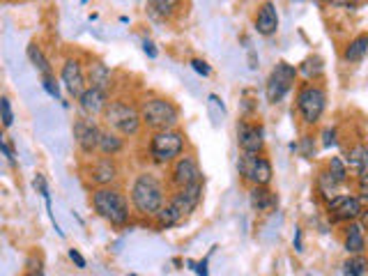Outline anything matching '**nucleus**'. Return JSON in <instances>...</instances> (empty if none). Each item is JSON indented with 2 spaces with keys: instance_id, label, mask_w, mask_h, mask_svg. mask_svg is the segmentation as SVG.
<instances>
[{
  "instance_id": "9d476101",
  "label": "nucleus",
  "mask_w": 368,
  "mask_h": 276,
  "mask_svg": "<svg viewBox=\"0 0 368 276\" xmlns=\"http://www.w3.org/2000/svg\"><path fill=\"white\" fill-rule=\"evenodd\" d=\"M71 131H74V141L78 152L83 157L92 159L97 152H100V138H102V127L97 124L95 117L90 115H78L74 124H71Z\"/></svg>"
},
{
  "instance_id": "ea45409f",
  "label": "nucleus",
  "mask_w": 368,
  "mask_h": 276,
  "mask_svg": "<svg viewBox=\"0 0 368 276\" xmlns=\"http://www.w3.org/2000/svg\"><path fill=\"white\" fill-rule=\"evenodd\" d=\"M359 223H361V226H364V230L368 233V209H364V212H361V216H359Z\"/></svg>"
},
{
  "instance_id": "58836bf2",
  "label": "nucleus",
  "mask_w": 368,
  "mask_h": 276,
  "mask_svg": "<svg viewBox=\"0 0 368 276\" xmlns=\"http://www.w3.org/2000/svg\"><path fill=\"white\" fill-rule=\"evenodd\" d=\"M359 198L361 203H368V180H359Z\"/></svg>"
},
{
  "instance_id": "7ed1b4c3",
  "label": "nucleus",
  "mask_w": 368,
  "mask_h": 276,
  "mask_svg": "<svg viewBox=\"0 0 368 276\" xmlns=\"http://www.w3.org/2000/svg\"><path fill=\"white\" fill-rule=\"evenodd\" d=\"M92 209L95 214L104 219L106 223H111L113 228H122L127 226L131 219L129 212V198L122 189L117 187H100V189H92L90 196Z\"/></svg>"
},
{
  "instance_id": "b1692460",
  "label": "nucleus",
  "mask_w": 368,
  "mask_h": 276,
  "mask_svg": "<svg viewBox=\"0 0 368 276\" xmlns=\"http://www.w3.org/2000/svg\"><path fill=\"white\" fill-rule=\"evenodd\" d=\"M366 56H368V32H361V35L347 42V46L343 49V60L354 65V62L364 60Z\"/></svg>"
},
{
  "instance_id": "c85d7f7f",
  "label": "nucleus",
  "mask_w": 368,
  "mask_h": 276,
  "mask_svg": "<svg viewBox=\"0 0 368 276\" xmlns=\"http://www.w3.org/2000/svg\"><path fill=\"white\" fill-rule=\"evenodd\" d=\"M327 170H330L332 177L341 184V187H343V184L347 182V175H350L345 159H341V157H332V161H330V166H327Z\"/></svg>"
},
{
  "instance_id": "c9c22d12",
  "label": "nucleus",
  "mask_w": 368,
  "mask_h": 276,
  "mask_svg": "<svg viewBox=\"0 0 368 276\" xmlns=\"http://www.w3.org/2000/svg\"><path fill=\"white\" fill-rule=\"evenodd\" d=\"M69 260L74 262L78 269H85V267H88V262H85L83 255L78 253V249H69Z\"/></svg>"
},
{
  "instance_id": "f704fd0d",
  "label": "nucleus",
  "mask_w": 368,
  "mask_h": 276,
  "mask_svg": "<svg viewBox=\"0 0 368 276\" xmlns=\"http://www.w3.org/2000/svg\"><path fill=\"white\" fill-rule=\"evenodd\" d=\"M143 51H146V56L150 58V60H157V56H159V51H157V44L152 42V39H143Z\"/></svg>"
},
{
  "instance_id": "7c9ffc66",
  "label": "nucleus",
  "mask_w": 368,
  "mask_h": 276,
  "mask_svg": "<svg viewBox=\"0 0 368 276\" xmlns=\"http://www.w3.org/2000/svg\"><path fill=\"white\" fill-rule=\"evenodd\" d=\"M0 113H3V127L10 129L12 124H14V111H12L10 97H3V100H0Z\"/></svg>"
},
{
  "instance_id": "393cba45",
  "label": "nucleus",
  "mask_w": 368,
  "mask_h": 276,
  "mask_svg": "<svg viewBox=\"0 0 368 276\" xmlns=\"http://www.w3.org/2000/svg\"><path fill=\"white\" fill-rule=\"evenodd\" d=\"M124 150V136L113 129H104L100 138V154L102 157H117Z\"/></svg>"
},
{
  "instance_id": "79ce46f5",
  "label": "nucleus",
  "mask_w": 368,
  "mask_h": 276,
  "mask_svg": "<svg viewBox=\"0 0 368 276\" xmlns=\"http://www.w3.org/2000/svg\"><path fill=\"white\" fill-rule=\"evenodd\" d=\"M330 3H334V5H347L350 0H330Z\"/></svg>"
},
{
  "instance_id": "37998d69",
  "label": "nucleus",
  "mask_w": 368,
  "mask_h": 276,
  "mask_svg": "<svg viewBox=\"0 0 368 276\" xmlns=\"http://www.w3.org/2000/svg\"><path fill=\"white\" fill-rule=\"evenodd\" d=\"M129 276H138V274H129Z\"/></svg>"
},
{
  "instance_id": "9b49d317",
  "label": "nucleus",
  "mask_w": 368,
  "mask_h": 276,
  "mask_svg": "<svg viewBox=\"0 0 368 276\" xmlns=\"http://www.w3.org/2000/svg\"><path fill=\"white\" fill-rule=\"evenodd\" d=\"M203 182V170L200 163L196 159L194 152H184L180 159H175L168 168V184L173 189H184L192 184Z\"/></svg>"
},
{
  "instance_id": "2eb2a0df",
  "label": "nucleus",
  "mask_w": 368,
  "mask_h": 276,
  "mask_svg": "<svg viewBox=\"0 0 368 276\" xmlns=\"http://www.w3.org/2000/svg\"><path fill=\"white\" fill-rule=\"evenodd\" d=\"M238 148L244 154H262V150H265V129L255 122L242 120L238 124Z\"/></svg>"
},
{
  "instance_id": "423d86ee",
  "label": "nucleus",
  "mask_w": 368,
  "mask_h": 276,
  "mask_svg": "<svg viewBox=\"0 0 368 276\" xmlns=\"http://www.w3.org/2000/svg\"><path fill=\"white\" fill-rule=\"evenodd\" d=\"M184 148H187V136L180 129L152 131L148 141V157L154 166H170L184 154Z\"/></svg>"
},
{
  "instance_id": "ddd939ff",
  "label": "nucleus",
  "mask_w": 368,
  "mask_h": 276,
  "mask_svg": "<svg viewBox=\"0 0 368 276\" xmlns=\"http://www.w3.org/2000/svg\"><path fill=\"white\" fill-rule=\"evenodd\" d=\"M327 209H330V219L334 223H352L359 221L361 212H364V203L359 196H334L327 203Z\"/></svg>"
},
{
  "instance_id": "a211bd4d",
  "label": "nucleus",
  "mask_w": 368,
  "mask_h": 276,
  "mask_svg": "<svg viewBox=\"0 0 368 276\" xmlns=\"http://www.w3.org/2000/svg\"><path fill=\"white\" fill-rule=\"evenodd\" d=\"M249 205H251L253 212L269 214L279 207V196L269 187H251V192H249Z\"/></svg>"
},
{
  "instance_id": "6ab92c4d",
  "label": "nucleus",
  "mask_w": 368,
  "mask_h": 276,
  "mask_svg": "<svg viewBox=\"0 0 368 276\" xmlns=\"http://www.w3.org/2000/svg\"><path fill=\"white\" fill-rule=\"evenodd\" d=\"M85 76H88V85L92 88H102L111 92V85H113V71H111L108 65H104L102 60H90L88 69H85Z\"/></svg>"
},
{
  "instance_id": "bb28decb",
  "label": "nucleus",
  "mask_w": 368,
  "mask_h": 276,
  "mask_svg": "<svg viewBox=\"0 0 368 276\" xmlns=\"http://www.w3.org/2000/svg\"><path fill=\"white\" fill-rule=\"evenodd\" d=\"M366 269H368V260L361 255H350L345 262H343V276H366Z\"/></svg>"
},
{
  "instance_id": "f8f14e48",
  "label": "nucleus",
  "mask_w": 368,
  "mask_h": 276,
  "mask_svg": "<svg viewBox=\"0 0 368 276\" xmlns=\"http://www.w3.org/2000/svg\"><path fill=\"white\" fill-rule=\"evenodd\" d=\"M120 177V168H117L115 157H97V159H90L88 168H85V180H88L92 187H113Z\"/></svg>"
},
{
  "instance_id": "72a5a7b5",
  "label": "nucleus",
  "mask_w": 368,
  "mask_h": 276,
  "mask_svg": "<svg viewBox=\"0 0 368 276\" xmlns=\"http://www.w3.org/2000/svg\"><path fill=\"white\" fill-rule=\"evenodd\" d=\"M336 129L334 127H327L325 131H322V148H334L338 143V138H336Z\"/></svg>"
},
{
  "instance_id": "4468645a",
  "label": "nucleus",
  "mask_w": 368,
  "mask_h": 276,
  "mask_svg": "<svg viewBox=\"0 0 368 276\" xmlns=\"http://www.w3.org/2000/svg\"><path fill=\"white\" fill-rule=\"evenodd\" d=\"M60 83L62 88L67 90L69 97H81V92L88 88V76H85V69L78 58H67L60 67Z\"/></svg>"
},
{
  "instance_id": "a19ab883",
  "label": "nucleus",
  "mask_w": 368,
  "mask_h": 276,
  "mask_svg": "<svg viewBox=\"0 0 368 276\" xmlns=\"http://www.w3.org/2000/svg\"><path fill=\"white\" fill-rule=\"evenodd\" d=\"M25 276H44V272H42V269H30Z\"/></svg>"
},
{
  "instance_id": "a878e982",
  "label": "nucleus",
  "mask_w": 368,
  "mask_h": 276,
  "mask_svg": "<svg viewBox=\"0 0 368 276\" xmlns=\"http://www.w3.org/2000/svg\"><path fill=\"white\" fill-rule=\"evenodd\" d=\"M297 69H299V74L304 76L308 83H315L322 74H325V62H322L320 56H308Z\"/></svg>"
},
{
  "instance_id": "20e7f679",
  "label": "nucleus",
  "mask_w": 368,
  "mask_h": 276,
  "mask_svg": "<svg viewBox=\"0 0 368 276\" xmlns=\"http://www.w3.org/2000/svg\"><path fill=\"white\" fill-rule=\"evenodd\" d=\"M138 108H141L143 127L150 131L177 129V124H180V108L166 97H146L138 104Z\"/></svg>"
},
{
  "instance_id": "473e14b6",
  "label": "nucleus",
  "mask_w": 368,
  "mask_h": 276,
  "mask_svg": "<svg viewBox=\"0 0 368 276\" xmlns=\"http://www.w3.org/2000/svg\"><path fill=\"white\" fill-rule=\"evenodd\" d=\"M0 150H3V154L8 157V161L12 166H16V152H14V148H12V143L8 141V136L0 138Z\"/></svg>"
},
{
  "instance_id": "412c9836",
  "label": "nucleus",
  "mask_w": 368,
  "mask_h": 276,
  "mask_svg": "<svg viewBox=\"0 0 368 276\" xmlns=\"http://www.w3.org/2000/svg\"><path fill=\"white\" fill-rule=\"evenodd\" d=\"M347 170L357 175V180H368V146H352L345 152Z\"/></svg>"
},
{
  "instance_id": "39448f33",
  "label": "nucleus",
  "mask_w": 368,
  "mask_h": 276,
  "mask_svg": "<svg viewBox=\"0 0 368 276\" xmlns=\"http://www.w3.org/2000/svg\"><path fill=\"white\" fill-rule=\"evenodd\" d=\"M104 124L108 129L117 131L124 138H136L143 129V117H141V108L134 106L127 100H111L102 115Z\"/></svg>"
},
{
  "instance_id": "aec40b11",
  "label": "nucleus",
  "mask_w": 368,
  "mask_h": 276,
  "mask_svg": "<svg viewBox=\"0 0 368 276\" xmlns=\"http://www.w3.org/2000/svg\"><path fill=\"white\" fill-rule=\"evenodd\" d=\"M366 230L361 226L359 221H352L345 226V233H343V249L350 255H361L366 251Z\"/></svg>"
},
{
  "instance_id": "cd10ccee",
  "label": "nucleus",
  "mask_w": 368,
  "mask_h": 276,
  "mask_svg": "<svg viewBox=\"0 0 368 276\" xmlns=\"http://www.w3.org/2000/svg\"><path fill=\"white\" fill-rule=\"evenodd\" d=\"M338 187H341V184H338L336 180H334L330 170H325V173H320V175H318V189H320V194L327 198V203H330V200L334 198V196H338V194H336V192H338Z\"/></svg>"
},
{
  "instance_id": "f3484780",
  "label": "nucleus",
  "mask_w": 368,
  "mask_h": 276,
  "mask_svg": "<svg viewBox=\"0 0 368 276\" xmlns=\"http://www.w3.org/2000/svg\"><path fill=\"white\" fill-rule=\"evenodd\" d=\"M253 28L262 37H272L279 30V12H276L274 0H262L258 5V12H255L253 19Z\"/></svg>"
},
{
  "instance_id": "1a4fd4ad",
  "label": "nucleus",
  "mask_w": 368,
  "mask_h": 276,
  "mask_svg": "<svg viewBox=\"0 0 368 276\" xmlns=\"http://www.w3.org/2000/svg\"><path fill=\"white\" fill-rule=\"evenodd\" d=\"M238 170L249 187H269L274 177L272 161L265 154H244L238 159Z\"/></svg>"
},
{
  "instance_id": "4be33fe9",
  "label": "nucleus",
  "mask_w": 368,
  "mask_h": 276,
  "mask_svg": "<svg viewBox=\"0 0 368 276\" xmlns=\"http://www.w3.org/2000/svg\"><path fill=\"white\" fill-rule=\"evenodd\" d=\"M182 8V0H148V14L154 21H170Z\"/></svg>"
},
{
  "instance_id": "2f4dec72",
  "label": "nucleus",
  "mask_w": 368,
  "mask_h": 276,
  "mask_svg": "<svg viewBox=\"0 0 368 276\" xmlns=\"http://www.w3.org/2000/svg\"><path fill=\"white\" fill-rule=\"evenodd\" d=\"M189 65H192V69L196 71V74H200V76H205V78L212 76V67H209V65L203 60V58H194V60L189 62Z\"/></svg>"
},
{
  "instance_id": "f03ea898",
  "label": "nucleus",
  "mask_w": 368,
  "mask_h": 276,
  "mask_svg": "<svg viewBox=\"0 0 368 276\" xmlns=\"http://www.w3.org/2000/svg\"><path fill=\"white\" fill-rule=\"evenodd\" d=\"M203 200V182L192 184V187L175 189L173 194L168 196L166 205L161 207V212L154 216V226L159 230H168L182 223L189 214H194L198 209Z\"/></svg>"
},
{
  "instance_id": "0eeeda50",
  "label": "nucleus",
  "mask_w": 368,
  "mask_h": 276,
  "mask_svg": "<svg viewBox=\"0 0 368 276\" xmlns=\"http://www.w3.org/2000/svg\"><path fill=\"white\" fill-rule=\"evenodd\" d=\"M327 108V92L318 83H304L297 90V113L301 122L313 127L320 122V117L325 115Z\"/></svg>"
},
{
  "instance_id": "4c0bfd02",
  "label": "nucleus",
  "mask_w": 368,
  "mask_h": 276,
  "mask_svg": "<svg viewBox=\"0 0 368 276\" xmlns=\"http://www.w3.org/2000/svg\"><path fill=\"white\" fill-rule=\"evenodd\" d=\"M292 244H295V251H297V253L304 251V242H301V228H295V240H292Z\"/></svg>"
},
{
  "instance_id": "f257e3e1",
  "label": "nucleus",
  "mask_w": 368,
  "mask_h": 276,
  "mask_svg": "<svg viewBox=\"0 0 368 276\" xmlns=\"http://www.w3.org/2000/svg\"><path fill=\"white\" fill-rule=\"evenodd\" d=\"M129 200H131V207H134L136 214L154 219L168 200L166 187H163V182L154 173L143 170V173H138L134 180H131Z\"/></svg>"
},
{
  "instance_id": "dca6fc26",
  "label": "nucleus",
  "mask_w": 368,
  "mask_h": 276,
  "mask_svg": "<svg viewBox=\"0 0 368 276\" xmlns=\"http://www.w3.org/2000/svg\"><path fill=\"white\" fill-rule=\"evenodd\" d=\"M76 102H78V108H81L83 115L100 117V115H104V111H106V106L111 104V92L88 85V88L81 92V97H78Z\"/></svg>"
},
{
  "instance_id": "e433bc0d",
  "label": "nucleus",
  "mask_w": 368,
  "mask_h": 276,
  "mask_svg": "<svg viewBox=\"0 0 368 276\" xmlns=\"http://www.w3.org/2000/svg\"><path fill=\"white\" fill-rule=\"evenodd\" d=\"M189 267L198 276H207V258H203L200 262H189Z\"/></svg>"
},
{
  "instance_id": "5701e85b",
  "label": "nucleus",
  "mask_w": 368,
  "mask_h": 276,
  "mask_svg": "<svg viewBox=\"0 0 368 276\" xmlns=\"http://www.w3.org/2000/svg\"><path fill=\"white\" fill-rule=\"evenodd\" d=\"M25 54H28V60L32 67L37 69V74L46 78V76H56L54 74V65L49 62V58L44 56V51H42V46H39L37 42H30L28 44V49H25Z\"/></svg>"
},
{
  "instance_id": "c756f323",
  "label": "nucleus",
  "mask_w": 368,
  "mask_h": 276,
  "mask_svg": "<svg viewBox=\"0 0 368 276\" xmlns=\"http://www.w3.org/2000/svg\"><path fill=\"white\" fill-rule=\"evenodd\" d=\"M60 85H62V83L58 81L56 76H46V78H42V88H44V92H46V95L51 97V100H58V102L62 100Z\"/></svg>"
},
{
  "instance_id": "6e6552de",
  "label": "nucleus",
  "mask_w": 368,
  "mask_h": 276,
  "mask_svg": "<svg viewBox=\"0 0 368 276\" xmlns=\"http://www.w3.org/2000/svg\"><path fill=\"white\" fill-rule=\"evenodd\" d=\"M299 76V69L295 65L281 60L274 65V69L269 71L267 83H265V97L269 104H281L290 95V90L295 88V81Z\"/></svg>"
}]
</instances>
